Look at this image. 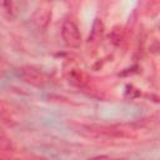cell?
Instances as JSON below:
<instances>
[{
    "label": "cell",
    "instance_id": "cell-1",
    "mask_svg": "<svg viewBox=\"0 0 160 160\" xmlns=\"http://www.w3.org/2000/svg\"><path fill=\"white\" fill-rule=\"evenodd\" d=\"M61 39H62L64 44L68 48H71V49L80 48V45L82 42V36H81L80 29H79L78 24L70 18H66L62 21V25H61Z\"/></svg>",
    "mask_w": 160,
    "mask_h": 160
},
{
    "label": "cell",
    "instance_id": "cell-2",
    "mask_svg": "<svg viewBox=\"0 0 160 160\" xmlns=\"http://www.w3.org/2000/svg\"><path fill=\"white\" fill-rule=\"evenodd\" d=\"M50 21H51V4L40 2L31 15V22L38 30L45 31L49 28Z\"/></svg>",
    "mask_w": 160,
    "mask_h": 160
},
{
    "label": "cell",
    "instance_id": "cell-3",
    "mask_svg": "<svg viewBox=\"0 0 160 160\" xmlns=\"http://www.w3.org/2000/svg\"><path fill=\"white\" fill-rule=\"evenodd\" d=\"M0 121L6 125L20 122V109L8 101H0Z\"/></svg>",
    "mask_w": 160,
    "mask_h": 160
},
{
    "label": "cell",
    "instance_id": "cell-4",
    "mask_svg": "<svg viewBox=\"0 0 160 160\" xmlns=\"http://www.w3.org/2000/svg\"><path fill=\"white\" fill-rule=\"evenodd\" d=\"M21 79L31 85L35 86H42L46 82V76L44 72H41L40 70H36L34 68L26 66L21 70Z\"/></svg>",
    "mask_w": 160,
    "mask_h": 160
},
{
    "label": "cell",
    "instance_id": "cell-5",
    "mask_svg": "<svg viewBox=\"0 0 160 160\" xmlns=\"http://www.w3.org/2000/svg\"><path fill=\"white\" fill-rule=\"evenodd\" d=\"M0 6L4 8V10L10 15V16H15L19 12V6L20 2H15V1H4L0 4Z\"/></svg>",
    "mask_w": 160,
    "mask_h": 160
},
{
    "label": "cell",
    "instance_id": "cell-6",
    "mask_svg": "<svg viewBox=\"0 0 160 160\" xmlns=\"http://www.w3.org/2000/svg\"><path fill=\"white\" fill-rule=\"evenodd\" d=\"M88 160H121V158L114 156V155H98V156L90 158Z\"/></svg>",
    "mask_w": 160,
    "mask_h": 160
},
{
    "label": "cell",
    "instance_id": "cell-7",
    "mask_svg": "<svg viewBox=\"0 0 160 160\" xmlns=\"http://www.w3.org/2000/svg\"><path fill=\"white\" fill-rule=\"evenodd\" d=\"M34 160H48L46 158H42V156H36Z\"/></svg>",
    "mask_w": 160,
    "mask_h": 160
},
{
    "label": "cell",
    "instance_id": "cell-8",
    "mask_svg": "<svg viewBox=\"0 0 160 160\" xmlns=\"http://www.w3.org/2000/svg\"><path fill=\"white\" fill-rule=\"evenodd\" d=\"M16 160H19V159H16Z\"/></svg>",
    "mask_w": 160,
    "mask_h": 160
}]
</instances>
